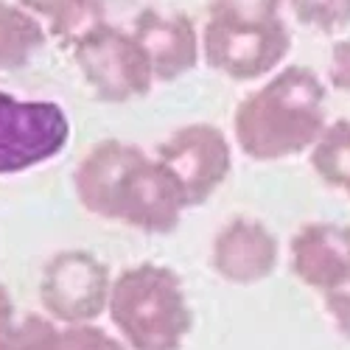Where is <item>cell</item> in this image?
Returning a JSON list of instances; mask_svg holds the SVG:
<instances>
[{
    "label": "cell",
    "instance_id": "9",
    "mask_svg": "<svg viewBox=\"0 0 350 350\" xmlns=\"http://www.w3.org/2000/svg\"><path fill=\"white\" fill-rule=\"evenodd\" d=\"M280 260L278 236L252 216L230 219L213 239L211 267L230 286H255L272 278Z\"/></svg>",
    "mask_w": 350,
    "mask_h": 350
},
{
    "label": "cell",
    "instance_id": "1",
    "mask_svg": "<svg viewBox=\"0 0 350 350\" xmlns=\"http://www.w3.org/2000/svg\"><path fill=\"white\" fill-rule=\"evenodd\" d=\"M73 191L87 213L152 236L174 232L188 211L171 171L126 140L96 143L73 171Z\"/></svg>",
    "mask_w": 350,
    "mask_h": 350
},
{
    "label": "cell",
    "instance_id": "6",
    "mask_svg": "<svg viewBox=\"0 0 350 350\" xmlns=\"http://www.w3.org/2000/svg\"><path fill=\"white\" fill-rule=\"evenodd\" d=\"M70 140L65 107L0 90V177L34 171L56 160Z\"/></svg>",
    "mask_w": 350,
    "mask_h": 350
},
{
    "label": "cell",
    "instance_id": "14",
    "mask_svg": "<svg viewBox=\"0 0 350 350\" xmlns=\"http://www.w3.org/2000/svg\"><path fill=\"white\" fill-rule=\"evenodd\" d=\"M311 168L325 185L350 196V118H334L308 152Z\"/></svg>",
    "mask_w": 350,
    "mask_h": 350
},
{
    "label": "cell",
    "instance_id": "7",
    "mask_svg": "<svg viewBox=\"0 0 350 350\" xmlns=\"http://www.w3.org/2000/svg\"><path fill=\"white\" fill-rule=\"evenodd\" d=\"M112 275L107 264L87 250L53 252L40 278V303L59 325L96 323L109 311Z\"/></svg>",
    "mask_w": 350,
    "mask_h": 350
},
{
    "label": "cell",
    "instance_id": "20",
    "mask_svg": "<svg viewBox=\"0 0 350 350\" xmlns=\"http://www.w3.org/2000/svg\"><path fill=\"white\" fill-rule=\"evenodd\" d=\"M323 306H325V314L334 323L336 334L350 342V286L347 288H334V291H325L323 295Z\"/></svg>",
    "mask_w": 350,
    "mask_h": 350
},
{
    "label": "cell",
    "instance_id": "11",
    "mask_svg": "<svg viewBox=\"0 0 350 350\" xmlns=\"http://www.w3.org/2000/svg\"><path fill=\"white\" fill-rule=\"evenodd\" d=\"M132 34L149 56L154 79L163 84L188 76L202 59V31H196L188 14L143 9L135 17Z\"/></svg>",
    "mask_w": 350,
    "mask_h": 350
},
{
    "label": "cell",
    "instance_id": "15",
    "mask_svg": "<svg viewBox=\"0 0 350 350\" xmlns=\"http://www.w3.org/2000/svg\"><path fill=\"white\" fill-rule=\"evenodd\" d=\"M0 350H65L62 325L48 314H23L0 334Z\"/></svg>",
    "mask_w": 350,
    "mask_h": 350
},
{
    "label": "cell",
    "instance_id": "17",
    "mask_svg": "<svg viewBox=\"0 0 350 350\" xmlns=\"http://www.w3.org/2000/svg\"><path fill=\"white\" fill-rule=\"evenodd\" d=\"M283 0H211L208 14L236 23H267L280 17Z\"/></svg>",
    "mask_w": 350,
    "mask_h": 350
},
{
    "label": "cell",
    "instance_id": "8",
    "mask_svg": "<svg viewBox=\"0 0 350 350\" xmlns=\"http://www.w3.org/2000/svg\"><path fill=\"white\" fill-rule=\"evenodd\" d=\"M154 157L171 171L185 193L188 208H199L224 185L232 168L227 135L213 124H188L171 132Z\"/></svg>",
    "mask_w": 350,
    "mask_h": 350
},
{
    "label": "cell",
    "instance_id": "19",
    "mask_svg": "<svg viewBox=\"0 0 350 350\" xmlns=\"http://www.w3.org/2000/svg\"><path fill=\"white\" fill-rule=\"evenodd\" d=\"M325 79L336 93H350V37H342L331 45Z\"/></svg>",
    "mask_w": 350,
    "mask_h": 350
},
{
    "label": "cell",
    "instance_id": "2",
    "mask_svg": "<svg viewBox=\"0 0 350 350\" xmlns=\"http://www.w3.org/2000/svg\"><path fill=\"white\" fill-rule=\"evenodd\" d=\"M328 126V81L306 65H286L232 112L239 149L258 163H278L311 152Z\"/></svg>",
    "mask_w": 350,
    "mask_h": 350
},
{
    "label": "cell",
    "instance_id": "10",
    "mask_svg": "<svg viewBox=\"0 0 350 350\" xmlns=\"http://www.w3.org/2000/svg\"><path fill=\"white\" fill-rule=\"evenodd\" d=\"M295 278L319 295L350 286V227L336 221L303 224L288 241Z\"/></svg>",
    "mask_w": 350,
    "mask_h": 350
},
{
    "label": "cell",
    "instance_id": "13",
    "mask_svg": "<svg viewBox=\"0 0 350 350\" xmlns=\"http://www.w3.org/2000/svg\"><path fill=\"white\" fill-rule=\"evenodd\" d=\"M34 14L45 17L48 34H53L59 42L73 45L81 34L96 28L101 20L104 0H20Z\"/></svg>",
    "mask_w": 350,
    "mask_h": 350
},
{
    "label": "cell",
    "instance_id": "3",
    "mask_svg": "<svg viewBox=\"0 0 350 350\" xmlns=\"http://www.w3.org/2000/svg\"><path fill=\"white\" fill-rule=\"evenodd\" d=\"M107 314L132 350H180L193 328L183 278L163 264H135L115 275Z\"/></svg>",
    "mask_w": 350,
    "mask_h": 350
},
{
    "label": "cell",
    "instance_id": "21",
    "mask_svg": "<svg viewBox=\"0 0 350 350\" xmlns=\"http://www.w3.org/2000/svg\"><path fill=\"white\" fill-rule=\"evenodd\" d=\"M17 319V314H14V303H12V295H9V288L0 283V334H3L12 323Z\"/></svg>",
    "mask_w": 350,
    "mask_h": 350
},
{
    "label": "cell",
    "instance_id": "18",
    "mask_svg": "<svg viewBox=\"0 0 350 350\" xmlns=\"http://www.w3.org/2000/svg\"><path fill=\"white\" fill-rule=\"evenodd\" d=\"M62 347L65 350H132L124 339L112 336L96 323L62 325Z\"/></svg>",
    "mask_w": 350,
    "mask_h": 350
},
{
    "label": "cell",
    "instance_id": "12",
    "mask_svg": "<svg viewBox=\"0 0 350 350\" xmlns=\"http://www.w3.org/2000/svg\"><path fill=\"white\" fill-rule=\"evenodd\" d=\"M48 42V28L20 0H0V70L25 68Z\"/></svg>",
    "mask_w": 350,
    "mask_h": 350
},
{
    "label": "cell",
    "instance_id": "4",
    "mask_svg": "<svg viewBox=\"0 0 350 350\" xmlns=\"http://www.w3.org/2000/svg\"><path fill=\"white\" fill-rule=\"evenodd\" d=\"M73 59L84 84L98 101L126 104L152 93L157 84L152 62L132 31L118 25L98 23L73 45Z\"/></svg>",
    "mask_w": 350,
    "mask_h": 350
},
{
    "label": "cell",
    "instance_id": "5",
    "mask_svg": "<svg viewBox=\"0 0 350 350\" xmlns=\"http://www.w3.org/2000/svg\"><path fill=\"white\" fill-rule=\"evenodd\" d=\"M291 42L295 40L283 17L236 23L208 14L202 28V59L232 81H258L283 68Z\"/></svg>",
    "mask_w": 350,
    "mask_h": 350
},
{
    "label": "cell",
    "instance_id": "16",
    "mask_svg": "<svg viewBox=\"0 0 350 350\" xmlns=\"http://www.w3.org/2000/svg\"><path fill=\"white\" fill-rule=\"evenodd\" d=\"M295 20L319 34H339L350 28V0H288Z\"/></svg>",
    "mask_w": 350,
    "mask_h": 350
}]
</instances>
